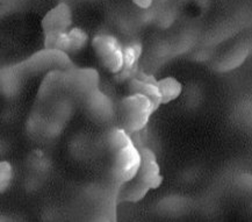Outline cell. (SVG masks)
I'll return each instance as SVG.
<instances>
[{"mask_svg":"<svg viewBox=\"0 0 252 222\" xmlns=\"http://www.w3.org/2000/svg\"><path fill=\"white\" fill-rule=\"evenodd\" d=\"M158 107L151 99L143 95H129L122 100L125 117V129L129 134L141 131L147 126L151 114Z\"/></svg>","mask_w":252,"mask_h":222,"instance_id":"obj_1","label":"cell"},{"mask_svg":"<svg viewBox=\"0 0 252 222\" xmlns=\"http://www.w3.org/2000/svg\"><path fill=\"white\" fill-rule=\"evenodd\" d=\"M114 154L113 160V178L119 185H124L136 178L140 171L142 156L141 150L135 147L134 142L129 143Z\"/></svg>","mask_w":252,"mask_h":222,"instance_id":"obj_2","label":"cell"},{"mask_svg":"<svg viewBox=\"0 0 252 222\" xmlns=\"http://www.w3.org/2000/svg\"><path fill=\"white\" fill-rule=\"evenodd\" d=\"M92 47L102 65L112 73L119 75L124 69V46L115 36L108 34L96 35Z\"/></svg>","mask_w":252,"mask_h":222,"instance_id":"obj_3","label":"cell"},{"mask_svg":"<svg viewBox=\"0 0 252 222\" xmlns=\"http://www.w3.org/2000/svg\"><path fill=\"white\" fill-rule=\"evenodd\" d=\"M72 26V11L65 2H61L44 15L42 28L44 34L65 33Z\"/></svg>","mask_w":252,"mask_h":222,"instance_id":"obj_4","label":"cell"},{"mask_svg":"<svg viewBox=\"0 0 252 222\" xmlns=\"http://www.w3.org/2000/svg\"><path fill=\"white\" fill-rule=\"evenodd\" d=\"M141 156L142 163L137 177L149 186L150 190L158 189L163 183V177L160 175L156 155L149 148H143L141 149Z\"/></svg>","mask_w":252,"mask_h":222,"instance_id":"obj_5","label":"cell"},{"mask_svg":"<svg viewBox=\"0 0 252 222\" xmlns=\"http://www.w3.org/2000/svg\"><path fill=\"white\" fill-rule=\"evenodd\" d=\"M129 92L130 95H143L148 96L157 107L163 105L157 86V79H155L154 76L137 71L136 75L129 80Z\"/></svg>","mask_w":252,"mask_h":222,"instance_id":"obj_6","label":"cell"},{"mask_svg":"<svg viewBox=\"0 0 252 222\" xmlns=\"http://www.w3.org/2000/svg\"><path fill=\"white\" fill-rule=\"evenodd\" d=\"M142 55V46L138 42L129 43L124 47V69L119 73L122 79H129L137 72V63Z\"/></svg>","mask_w":252,"mask_h":222,"instance_id":"obj_7","label":"cell"},{"mask_svg":"<svg viewBox=\"0 0 252 222\" xmlns=\"http://www.w3.org/2000/svg\"><path fill=\"white\" fill-rule=\"evenodd\" d=\"M157 86L161 96V104H169L170 101L177 99L183 92L182 83L173 77H165V78L157 80Z\"/></svg>","mask_w":252,"mask_h":222,"instance_id":"obj_8","label":"cell"},{"mask_svg":"<svg viewBox=\"0 0 252 222\" xmlns=\"http://www.w3.org/2000/svg\"><path fill=\"white\" fill-rule=\"evenodd\" d=\"M136 182H135V178L130 180V182L126 183V188L122 190V197H124V200L130 201V202H136L140 201L141 199L145 197L148 192H149L150 188L145 184L144 182L136 177Z\"/></svg>","mask_w":252,"mask_h":222,"instance_id":"obj_9","label":"cell"},{"mask_svg":"<svg viewBox=\"0 0 252 222\" xmlns=\"http://www.w3.org/2000/svg\"><path fill=\"white\" fill-rule=\"evenodd\" d=\"M130 134L125 128H113L108 134V146L113 153L131 143Z\"/></svg>","mask_w":252,"mask_h":222,"instance_id":"obj_10","label":"cell"},{"mask_svg":"<svg viewBox=\"0 0 252 222\" xmlns=\"http://www.w3.org/2000/svg\"><path fill=\"white\" fill-rule=\"evenodd\" d=\"M69 36H70V42H71L70 51H77V50L83 49V48L87 44V41H89V36H87V34L82 30V28H78V27L71 28L69 31Z\"/></svg>","mask_w":252,"mask_h":222,"instance_id":"obj_11","label":"cell"},{"mask_svg":"<svg viewBox=\"0 0 252 222\" xmlns=\"http://www.w3.org/2000/svg\"><path fill=\"white\" fill-rule=\"evenodd\" d=\"M13 177V170L11 164L6 160H2L0 163V191L5 192V190L11 184V180Z\"/></svg>","mask_w":252,"mask_h":222,"instance_id":"obj_12","label":"cell"},{"mask_svg":"<svg viewBox=\"0 0 252 222\" xmlns=\"http://www.w3.org/2000/svg\"><path fill=\"white\" fill-rule=\"evenodd\" d=\"M134 1V4L138 6L140 8H149L151 5H153V1L154 0H132Z\"/></svg>","mask_w":252,"mask_h":222,"instance_id":"obj_13","label":"cell"}]
</instances>
